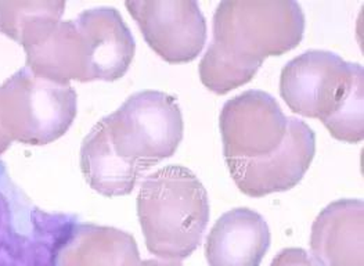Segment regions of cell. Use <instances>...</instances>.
Wrapping results in <instances>:
<instances>
[{
	"mask_svg": "<svg viewBox=\"0 0 364 266\" xmlns=\"http://www.w3.org/2000/svg\"><path fill=\"white\" fill-rule=\"evenodd\" d=\"M304 31L305 14L295 0H225L213 16L200 78L225 95L252 80L266 57L296 48Z\"/></svg>",
	"mask_w": 364,
	"mask_h": 266,
	"instance_id": "cell-1",
	"label": "cell"
},
{
	"mask_svg": "<svg viewBox=\"0 0 364 266\" xmlns=\"http://www.w3.org/2000/svg\"><path fill=\"white\" fill-rule=\"evenodd\" d=\"M134 39L114 7L85 10L60 21L39 45L26 50V67L48 80H115L129 70Z\"/></svg>",
	"mask_w": 364,
	"mask_h": 266,
	"instance_id": "cell-2",
	"label": "cell"
},
{
	"mask_svg": "<svg viewBox=\"0 0 364 266\" xmlns=\"http://www.w3.org/2000/svg\"><path fill=\"white\" fill-rule=\"evenodd\" d=\"M363 67L328 50H308L288 61L280 93L294 112L318 118L343 142L363 139Z\"/></svg>",
	"mask_w": 364,
	"mask_h": 266,
	"instance_id": "cell-3",
	"label": "cell"
},
{
	"mask_svg": "<svg viewBox=\"0 0 364 266\" xmlns=\"http://www.w3.org/2000/svg\"><path fill=\"white\" fill-rule=\"evenodd\" d=\"M137 215L147 250L158 260L181 262L201 244L209 222L208 194L190 169L169 165L143 181Z\"/></svg>",
	"mask_w": 364,
	"mask_h": 266,
	"instance_id": "cell-4",
	"label": "cell"
},
{
	"mask_svg": "<svg viewBox=\"0 0 364 266\" xmlns=\"http://www.w3.org/2000/svg\"><path fill=\"white\" fill-rule=\"evenodd\" d=\"M79 219L32 203L0 160V266H58Z\"/></svg>",
	"mask_w": 364,
	"mask_h": 266,
	"instance_id": "cell-5",
	"label": "cell"
},
{
	"mask_svg": "<svg viewBox=\"0 0 364 266\" xmlns=\"http://www.w3.org/2000/svg\"><path fill=\"white\" fill-rule=\"evenodd\" d=\"M77 103L71 83L48 80L26 65L0 86V127L11 142L49 144L71 128Z\"/></svg>",
	"mask_w": 364,
	"mask_h": 266,
	"instance_id": "cell-6",
	"label": "cell"
},
{
	"mask_svg": "<svg viewBox=\"0 0 364 266\" xmlns=\"http://www.w3.org/2000/svg\"><path fill=\"white\" fill-rule=\"evenodd\" d=\"M103 119L117 154L144 171L173 156L182 142V110L165 92H137Z\"/></svg>",
	"mask_w": 364,
	"mask_h": 266,
	"instance_id": "cell-7",
	"label": "cell"
},
{
	"mask_svg": "<svg viewBox=\"0 0 364 266\" xmlns=\"http://www.w3.org/2000/svg\"><path fill=\"white\" fill-rule=\"evenodd\" d=\"M289 117L263 90H247L228 100L219 115L226 160H263L277 153L288 132Z\"/></svg>",
	"mask_w": 364,
	"mask_h": 266,
	"instance_id": "cell-8",
	"label": "cell"
},
{
	"mask_svg": "<svg viewBox=\"0 0 364 266\" xmlns=\"http://www.w3.org/2000/svg\"><path fill=\"white\" fill-rule=\"evenodd\" d=\"M127 7L150 48L168 63H187L201 53L207 20L196 0H128Z\"/></svg>",
	"mask_w": 364,
	"mask_h": 266,
	"instance_id": "cell-9",
	"label": "cell"
},
{
	"mask_svg": "<svg viewBox=\"0 0 364 266\" xmlns=\"http://www.w3.org/2000/svg\"><path fill=\"white\" fill-rule=\"evenodd\" d=\"M316 136L299 118L289 117L282 149L263 160H226L237 187L250 197H263L296 186L312 164Z\"/></svg>",
	"mask_w": 364,
	"mask_h": 266,
	"instance_id": "cell-10",
	"label": "cell"
},
{
	"mask_svg": "<svg viewBox=\"0 0 364 266\" xmlns=\"http://www.w3.org/2000/svg\"><path fill=\"white\" fill-rule=\"evenodd\" d=\"M363 233V201H334L313 222L312 255L323 266H364Z\"/></svg>",
	"mask_w": 364,
	"mask_h": 266,
	"instance_id": "cell-11",
	"label": "cell"
},
{
	"mask_svg": "<svg viewBox=\"0 0 364 266\" xmlns=\"http://www.w3.org/2000/svg\"><path fill=\"white\" fill-rule=\"evenodd\" d=\"M270 247V229L260 213L235 208L223 213L209 232V266H260Z\"/></svg>",
	"mask_w": 364,
	"mask_h": 266,
	"instance_id": "cell-12",
	"label": "cell"
},
{
	"mask_svg": "<svg viewBox=\"0 0 364 266\" xmlns=\"http://www.w3.org/2000/svg\"><path fill=\"white\" fill-rule=\"evenodd\" d=\"M137 243L117 228L80 223L60 254L58 266H141Z\"/></svg>",
	"mask_w": 364,
	"mask_h": 266,
	"instance_id": "cell-13",
	"label": "cell"
},
{
	"mask_svg": "<svg viewBox=\"0 0 364 266\" xmlns=\"http://www.w3.org/2000/svg\"><path fill=\"white\" fill-rule=\"evenodd\" d=\"M80 166L90 187L107 197L129 194L144 172L143 168L117 154L105 119H100L85 137L80 147Z\"/></svg>",
	"mask_w": 364,
	"mask_h": 266,
	"instance_id": "cell-14",
	"label": "cell"
},
{
	"mask_svg": "<svg viewBox=\"0 0 364 266\" xmlns=\"http://www.w3.org/2000/svg\"><path fill=\"white\" fill-rule=\"evenodd\" d=\"M65 1L11 0L0 1V32L28 50L50 33L64 14Z\"/></svg>",
	"mask_w": 364,
	"mask_h": 266,
	"instance_id": "cell-15",
	"label": "cell"
},
{
	"mask_svg": "<svg viewBox=\"0 0 364 266\" xmlns=\"http://www.w3.org/2000/svg\"><path fill=\"white\" fill-rule=\"evenodd\" d=\"M270 266H323L312 254L302 248H284L280 251Z\"/></svg>",
	"mask_w": 364,
	"mask_h": 266,
	"instance_id": "cell-16",
	"label": "cell"
},
{
	"mask_svg": "<svg viewBox=\"0 0 364 266\" xmlns=\"http://www.w3.org/2000/svg\"><path fill=\"white\" fill-rule=\"evenodd\" d=\"M141 266H182L178 261H162V260H147L143 261Z\"/></svg>",
	"mask_w": 364,
	"mask_h": 266,
	"instance_id": "cell-17",
	"label": "cell"
},
{
	"mask_svg": "<svg viewBox=\"0 0 364 266\" xmlns=\"http://www.w3.org/2000/svg\"><path fill=\"white\" fill-rule=\"evenodd\" d=\"M10 144H11V140L6 136V133L3 132V129L0 127V156L9 149Z\"/></svg>",
	"mask_w": 364,
	"mask_h": 266,
	"instance_id": "cell-18",
	"label": "cell"
}]
</instances>
